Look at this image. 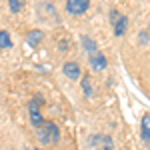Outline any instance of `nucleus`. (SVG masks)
I'll use <instances>...</instances> for the list:
<instances>
[{
	"instance_id": "nucleus-1",
	"label": "nucleus",
	"mask_w": 150,
	"mask_h": 150,
	"mask_svg": "<svg viewBox=\"0 0 150 150\" xmlns=\"http://www.w3.org/2000/svg\"><path fill=\"white\" fill-rule=\"evenodd\" d=\"M36 136H38V140L42 144H56L58 140H60V128L56 126V122L46 120L44 126H40L36 130Z\"/></svg>"
},
{
	"instance_id": "nucleus-2",
	"label": "nucleus",
	"mask_w": 150,
	"mask_h": 150,
	"mask_svg": "<svg viewBox=\"0 0 150 150\" xmlns=\"http://www.w3.org/2000/svg\"><path fill=\"white\" fill-rule=\"evenodd\" d=\"M42 100H44V98H42L40 94H36V96H32V100L28 102V114H30V124H32V126H34L36 130H38L40 126H44V122H46V120H44V116H42V112H40V108H42V104H44Z\"/></svg>"
},
{
	"instance_id": "nucleus-3",
	"label": "nucleus",
	"mask_w": 150,
	"mask_h": 150,
	"mask_svg": "<svg viewBox=\"0 0 150 150\" xmlns=\"http://www.w3.org/2000/svg\"><path fill=\"white\" fill-rule=\"evenodd\" d=\"M90 8V0H66V12L72 16H82Z\"/></svg>"
},
{
	"instance_id": "nucleus-4",
	"label": "nucleus",
	"mask_w": 150,
	"mask_h": 150,
	"mask_svg": "<svg viewBox=\"0 0 150 150\" xmlns=\"http://www.w3.org/2000/svg\"><path fill=\"white\" fill-rule=\"evenodd\" d=\"M88 144H90V148L96 146V150H112V138L110 136H106V134H94L92 138L88 140Z\"/></svg>"
},
{
	"instance_id": "nucleus-5",
	"label": "nucleus",
	"mask_w": 150,
	"mask_h": 150,
	"mask_svg": "<svg viewBox=\"0 0 150 150\" xmlns=\"http://www.w3.org/2000/svg\"><path fill=\"white\" fill-rule=\"evenodd\" d=\"M62 72H64V76L70 78V80H80V78H82L80 64H78V62H64Z\"/></svg>"
},
{
	"instance_id": "nucleus-6",
	"label": "nucleus",
	"mask_w": 150,
	"mask_h": 150,
	"mask_svg": "<svg viewBox=\"0 0 150 150\" xmlns=\"http://www.w3.org/2000/svg\"><path fill=\"white\" fill-rule=\"evenodd\" d=\"M112 28H114V36H124L126 34V28H128V16H124V14H120L118 16V20H116L114 24H112Z\"/></svg>"
},
{
	"instance_id": "nucleus-7",
	"label": "nucleus",
	"mask_w": 150,
	"mask_h": 150,
	"mask_svg": "<svg viewBox=\"0 0 150 150\" xmlns=\"http://www.w3.org/2000/svg\"><path fill=\"white\" fill-rule=\"evenodd\" d=\"M106 64H108V60H106V56L102 52H96V54L90 56V66L94 70H106Z\"/></svg>"
},
{
	"instance_id": "nucleus-8",
	"label": "nucleus",
	"mask_w": 150,
	"mask_h": 150,
	"mask_svg": "<svg viewBox=\"0 0 150 150\" xmlns=\"http://www.w3.org/2000/svg\"><path fill=\"white\" fill-rule=\"evenodd\" d=\"M42 38H44V32H42V30H32V32L26 34V42H28L32 48H36L40 42H42Z\"/></svg>"
},
{
	"instance_id": "nucleus-9",
	"label": "nucleus",
	"mask_w": 150,
	"mask_h": 150,
	"mask_svg": "<svg viewBox=\"0 0 150 150\" xmlns=\"http://www.w3.org/2000/svg\"><path fill=\"white\" fill-rule=\"evenodd\" d=\"M140 130H142V140H144V142H150V112L142 116Z\"/></svg>"
},
{
	"instance_id": "nucleus-10",
	"label": "nucleus",
	"mask_w": 150,
	"mask_h": 150,
	"mask_svg": "<svg viewBox=\"0 0 150 150\" xmlns=\"http://www.w3.org/2000/svg\"><path fill=\"white\" fill-rule=\"evenodd\" d=\"M80 38H82V46H84V50H86V54H90V56H92V54L98 52V44L94 42L90 36H80Z\"/></svg>"
},
{
	"instance_id": "nucleus-11",
	"label": "nucleus",
	"mask_w": 150,
	"mask_h": 150,
	"mask_svg": "<svg viewBox=\"0 0 150 150\" xmlns=\"http://www.w3.org/2000/svg\"><path fill=\"white\" fill-rule=\"evenodd\" d=\"M80 86H82V92H84V96H92V82H90V76L88 74H84L80 78Z\"/></svg>"
},
{
	"instance_id": "nucleus-12",
	"label": "nucleus",
	"mask_w": 150,
	"mask_h": 150,
	"mask_svg": "<svg viewBox=\"0 0 150 150\" xmlns=\"http://www.w3.org/2000/svg\"><path fill=\"white\" fill-rule=\"evenodd\" d=\"M12 46V38L8 30H0V48H10Z\"/></svg>"
},
{
	"instance_id": "nucleus-13",
	"label": "nucleus",
	"mask_w": 150,
	"mask_h": 150,
	"mask_svg": "<svg viewBox=\"0 0 150 150\" xmlns=\"http://www.w3.org/2000/svg\"><path fill=\"white\" fill-rule=\"evenodd\" d=\"M8 6H10V10L16 14V12H20L24 8V0H8Z\"/></svg>"
},
{
	"instance_id": "nucleus-14",
	"label": "nucleus",
	"mask_w": 150,
	"mask_h": 150,
	"mask_svg": "<svg viewBox=\"0 0 150 150\" xmlns=\"http://www.w3.org/2000/svg\"><path fill=\"white\" fill-rule=\"evenodd\" d=\"M118 16H120V14H118V10H112V12H110V22L114 24L116 20H118Z\"/></svg>"
},
{
	"instance_id": "nucleus-15",
	"label": "nucleus",
	"mask_w": 150,
	"mask_h": 150,
	"mask_svg": "<svg viewBox=\"0 0 150 150\" xmlns=\"http://www.w3.org/2000/svg\"><path fill=\"white\" fill-rule=\"evenodd\" d=\"M34 150H42V148H34Z\"/></svg>"
}]
</instances>
